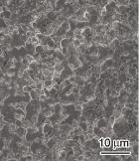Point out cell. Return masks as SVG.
<instances>
[{
    "mask_svg": "<svg viewBox=\"0 0 139 161\" xmlns=\"http://www.w3.org/2000/svg\"><path fill=\"white\" fill-rule=\"evenodd\" d=\"M21 90H22V92H23L24 94H29V93L32 91V88H31V87H30L29 85H24V86H22Z\"/></svg>",
    "mask_w": 139,
    "mask_h": 161,
    "instance_id": "obj_2",
    "label": "cell"
},
{
    "mask_svg": "<svg viewBox=\"0 0 139 161\" xmlns=\"http://www.w3.org/2000/svg\"><path fill=\"white\" fill-rule=\"evenodd\" d=\"M75 109L76 110H79V111H81V110H83V107H81V104L80 103H76L75 104Z\"/></svg>",
    "mask_w": 139,
    "mask_h": 161,
    "instance_id": "obj_3",
    "label": "cell"
},
{
    "mask_svg": "<svg viewBox=\"0 0 139 161\" xmlns=\"http://www.w3.org/2000/svg\"><path fill=\"white\" fill-rule=\"evenodd\" d=\"M16 129H17V126L15 125L14 122H11V123L8 124V130H9L10 133H15Z\"/></svg>",
    "mask_w": 139,
    "mask_h": 161,
    "instance_id": "obj_1",
    "label": "cell"
}]
</instances>
